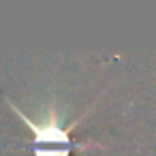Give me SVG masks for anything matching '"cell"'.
<instances>
[{"instance_id":"6da1fadb","label":"cell","mask_w":156,"mask_h":156,"mask_svg":"<svg viewBox=\"0 0 156 156\" xmlns=\"http://www.w3.org/2000/svg\"><path fill=\"white\" fill-rule=\"evenodd\" d=\"M7 103H9V107L15 111V115H17V118L28 126V130L32 133V141H30L32 156H71L73 150L86 152V150H90V147H105L103 143H96V141L79 143V141H75V139L71 137V130L79 124V120L86 118V113H83L79 120L71 122V124H64L62 118H60L54 109H49L41 120H32V118H28L15 103H11V101H7Z\"/></svg>"}]
</instances>
